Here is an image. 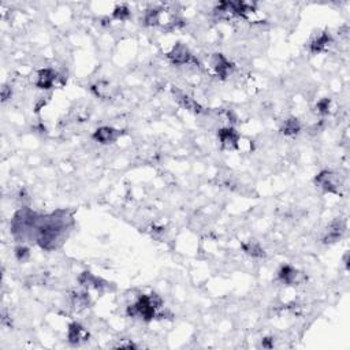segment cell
Returning a JSON list of instances; mask_svg holds the SVG:
<instances>
[{"mask_svg": "<svg viewBox=\"0 0 350 350\" xmlns=\"http://www.w3.org/2000/svg\"><path fill=\"white\" fill-rule=\"evenodd\" d=\"M163 304L161 298L158 294H149V296H141L136 304L129 306L127 314L130 316H140L145 321H151L156 316V311L159 309Z\"/></svg>", "mask_w": 350, "mask_h": 350, "instance_id": "1", "label": "cell"}, {"mask_svg": "<svg viewBox=\"0 0 350 350\" xmlns=\"http://www.w3.org/2000/svg\"><path fill=\"white\" fill-rule=\"evenodd\" d=\"M167 56L171 60V63H174V65H186L193 60V55L190 53L188 47L181 43L176 44L174 48L168 52Z\"/></svg>", "mask_w": 350, "mask_h": 350, "instance_id": "2", "label": "cell"}, {"mask_svg": "<svg viewBox=\"0 0 350 350\" xmlns=\"http://www.w3.org/2000/svg\"><path fill=\"white\" fill-rule=\"evenodd\" d=\"M212 69L215 70V73L218 74L220 78H226L228 74L231 73L233 65L227 60L222 53H215L211 59Z\"/></svg>", "mask_w": 350, "mask_h": 350, "instance_id": "3", "label": "cell"}, {"mask_svg": "<svg viewBox=\"0 0 350 350\" xmlns=\"http://www.w3.org/2000/svg\"><path fill=\"white\" fill-rule=\"evenodd\" d=\"M119 136H121V131L117 130V129L103 126L93 133V140L100 142V144H111V142L117 141Z\"/></svg>", "mask_w": 350, "mask_h": 350, "instance_id": "4", "label": "cell"}, {"mask_svg": "<svg viewBox=\"0 0 350 350\" xmlns=\"http://www.w3.org/2000/svg\"><path fill=\"white\" fill-rule=\"evenodd\" d=\"M218 137L220 140V142L226 148H237L238 142H240V134L234 130L233 127H225V129H220L218 133Z\"/></svg>", "mask_w": 350, "mask_h": 350, "instance_id": "5", "label": "cell"}, {"mask_svg": "<svg viewBox=\"0 0 350 350\" xmlns=\"http://www.w3.org/2000/svg\"><path fill=\"white\" fill-rule=\"evenodd\" d=\"M67 338H69V342L73 343V345H78L80 342H84L89 338V334L85 328L82 327L78 323H71L69 326L67 330Z\"/></svg>", "mask_w": 350, "mask_h": 350, "instance_id": "6", "label": "cell"}, {"mask_svg": "<svg viewBox=\"0 0 350 350\" xmlns=\"http://www.w3.org/2000/svg\"><path fill=\"white\" fill-rule=\"evenodd\" d=\"M315 182L317 186H320L321 189H324L328 193H339V190L336 188V183L334 182V175L330 171H321L320 174L316 176Z\"/></svg>", "mask_w": 350, "mask_h": 350, "instance_id": "7", "label": "cell"}, {"mask_svg": "<svg viewBox=\"0 0 350 350\" xmlns=\"http://www.w3.org/2000/svg\"><path fill=\"white\" fill-rule=\"evenodd\" d=\"M56 73L52 69H43L37 73L36 85L40 89H51L56 81Z\"/></svg>", "mask_w": 350, "mask_h": 350, "instance_id": "8", "label": "cell"}, {"mask_svg": "<svg viewBox=\"0 0 350 350\" xmlns=\"http://www.w3.org/2000/svg\"><path fill=\"white\" fill-rule=\"evenodd\" d=\"M174 96H175V99H176V102L179 103L183 108L188 109V111L196 112V114H200V112L203 111L201 105H200V104H198L196 100H193L190 96L185 95V93L179 92V90H174Z\"/></svg>", "mask_w": 350, "mask_h": 350, "instance_id": "9", "label": "cell"}, {"mask_svg": "<svg viewBox=\"0 0 350 350\" xmlns=\"http://www.w3.org/2000/svg\"><path fill=\"white\" fill-rule=\"evenodd\" d=\"M331 41H332L331 36H330L328 33L324 32V33H321L320 36L316 37L314 41L311 43V45H309V50H311L312 53H319V52L324 51L328 45L331 44Z\"/></svg>", "mask_w": 350, "mask_h": 350, "instance_id": "10", "label": "cell"}, {"mask_svg": "<svg viewBox=\"0 0 350 350\" xmlns=\"http://www.w3.org/2000/svg\"><path fill=\"white\" fill-rule=\"evenodd\" d=\"M278 277L280 279V282H283L286 284H293L297 282L298 272H297V270H294L292 265H283L278 272Z\"/></svg>", "mask_w": 350, "mask_h": 350, "instance_id": "11", "label": "cell"}, {"mask_svg": "<svg viewBox=\"0 0 350 350\" xmlns=\"http://www.w3.org/2000/svg\"><path fill=\"white\" fill-rule=\"evenodd\" d=\"M343 230H345V227H343V223L341 220L332 222L330 228H328V233L324 238V242H335L342 235Z\"/></svg>", "mask_w": 350, "mask_h": 350, "instance_id": "12", "label": "cell"}, {"mask_svg": "<svg viewBox=\"0 0 350 350\" xmlns=\"http://www.w3.org/2000/svg\"><path fill=\"white\" fill-rule=\"evenodd\" d=\"M301 130V124L297 118H289L287 121H284L282 126V133L284 136H296Z\"/></svg>", "mask_w": 350, "mask_h": 350, "instance_id": "13", "label": "cell"}, {"mask_svg": "<svg viewBox=\"0 0 350 350\" xmlns=\"http://www.w3.org/2000/svg\"><path fill=\"white\" fill-rule=\"evenodd\" d=\"M242 248L252 257H262L264 256V250H262V246L257 242H253V241H250L248 244H244Z\"/></svg>", "mask_w": 350, "mask_h": 350, "instance_id": "14", "label": "cell"}, {"mask_svg": "<svg viewBox=\"0 0 350 350\" xmlns=\"http://www.w3.org/2000/svg\"><path fill=\"white\" fill-rule=\"evenodd\" d=\"M145 25L148 26H153V25H158L160 22V10L159 8H151L145 13Z\"/></svg>", "mask_w": 350, "mask_h": 350, "instance_id": "15", "label": "cell"}, {"mask_svg": "<svg viewBox=\"0 0 350 350\" xmlns=\"http://www.w3.org/2000/svg\"><path fill=\"white\" fill-rule=\"evenodd\" d=\"M112 17H114L115 19H119V21H124V19H127V18L130 17V11H129V8L126 7L124 4H122V6H118V7L114 10Z\"/></svg>", "mask_w": 350, "mask_h": 350, "instance_id": "16", "label": "cell"}, {"mask_svg": "<svg viewBox=\"0 0 350 350\" xmlns=\"http://www.w3.org/2000/svg\"><path fill=\"white\" fill-rule=\"evenodd\" d=\"M330 105H331V100L330 99H321L320 102L316 104V109H317L319 114H328Z\"/></svg>", "mask_w": 350, "mask_h": 350, "instance_id": "17", "label": "cell"}, {"mask_svg": "<svg viewBox=\"0 0 350 350\" xmlns=\"http://www.w3.org/2000/svg\"><path fill=\"white\" fill-rule=\"evenodd\" d=\"M15 255H17V259H18L19 262H25L30 256L29 249L25 248V246H19V248H17V250H15Z\"/></svg>", "mask_w": 350, "mask_h": 350, "instance_id": "18", "label": "cell"}, {"mask_svg": "<svg viewBox=\"0 0 350 350\" xmlns=\"http://www.w3.org/2000/svg\"><path fill=\"white\" fill-rule=\"evenodd\" d=\"M1 97H3V102H6L8 97H11V89L8 87L3 88V90H1Z\"/></svg>", "mask_w": 350, "mask_h": 350, "instance_id": "19", "label": "cell"}, {"mask_svg": "<svg viewBox=\"0 0 350 350\" xmlns=\"http://www.w3.org/2000/svg\"><path fill=\"white\" fill-rule=\"evenodd\" d=\"M271 338H265V339H262V348H272L274 345L271 343Z\"/></svg>", "mask_w": 350, "mask_h": 350, "instance_id": "20", "label": "cell"}, {"mask_svg": "<svg viewBox=\"0 0 350 350\" xmlns=\"http://www.w3.org/2000/svg\"><path fill=\"white\" fill-rule=\"evenodd\" d=\"M119 348H127V349H131V348H137L134 343H121Z\"/></svg>", "mask_w": 350, "mask_h": 350, "instance_id": "21", "label": "cell"}]
</instances>
